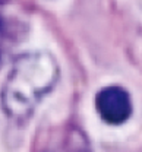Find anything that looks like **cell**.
I'll list each match as a JSON object with an SVG mask.
<instances>
[{"label":"cell","instance_id":"cell-1","mask_svg":"<svg viewBox=\"0 0 142 152\" xmlns=\"http://www.w3.org/2000/svg\"><path fill=\"white\" fill-rule=\"evenodd\" d=\"M59 64L48 51H31L16 57L1 86V108L15 121L28 120L41 99L59 80Z\"/></svg>","mask_w":142,"mask_h":152},{"label":"cell","instance_id":"cell-2","mask_svg":"<svg viewBox=\"0 0 142 152\" xmlns=\"http://www.w3.org/2000/svg\"><path fill=\"white\" fill-rule=\"evenodd\" d=\"M95 110L107 124H123L133 110L130 95L122 86H105L95 95Z\"/></svg>","mask_w":142,"mask_h":152},{"label":"cell","instance_id":"cell-3","mask_svg":"<svg viewBox=\"0 0 142 152\" xmlns=\"http://www.w3.org/2000/svg\"><path fill=\"white\" fill-rule=\"evenodd\" d=\"M4 39H6V28H4V20L0 18V56H1V51H3V44H4Z\"/></svg>","mask_w":142,"mask_h":152},{"label":"cell","instance_id":"cell-4","mask_svg":"<svg viewBox=\"0 0 142 152\" xmlns=\"http://www.w3.org/2000/svg\"><path fill=\"white\" fill-rule=\"evenodd\" d=\"M47 152H48V151H47Z\"/></svg>","mask_w":142,"mask_h":152}]
</instances>
